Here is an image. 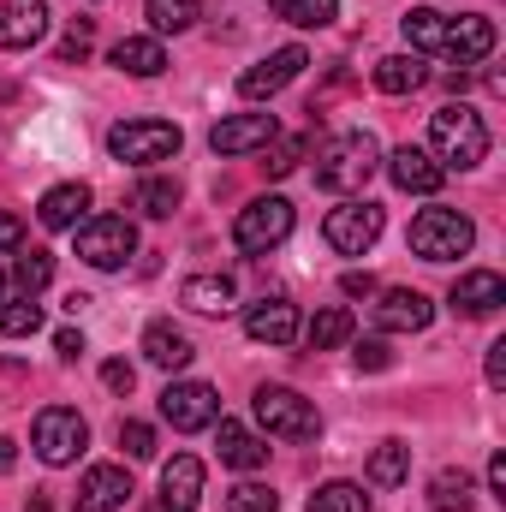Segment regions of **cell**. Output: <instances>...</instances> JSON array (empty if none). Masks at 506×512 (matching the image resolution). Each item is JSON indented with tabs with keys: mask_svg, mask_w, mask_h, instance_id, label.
<instances>
[{
	"mask_svg": "<svg viewBox=\"0 0 506 512\" xmlns=\"http://www.w3.org/2000/svg\"><path fill=\"white\" fill-rule=\"evenodd\" d=\"M376 167H381V143L370 131H340V137H328V143L316 149V185L334 191V197L364 191V185L376 179Z\"/></svg>",
	"mask_w": 506,
	"mask_h": 512,
	"instance_id": "cell-1",
	"label": "cell"
},
{
	"mask_svg": "<svg viewBox=\"0 0 506 512\" xmlns=\"http://www.w3.org/2000/svg\"><path fill=\"white\" fill-rule=\"evenodd\" d=\"M429 155L453 173H465V167H477V161H489V126H483V114L477 108H465V102H447V108H435L429 114Z\"/></svg>",
	"mask_w": 506,
	"mask_h": 512,
	"instance_id": "cell-2",
	"label": "cell"
},
{
	"mask_svg": "<svg viewBox=\"0 0 506 512\" xmlns=\"http://www.w3.org/2000/svg\"><path fill=\"white\" fill-rule=\"evenodd\" d=\"M256 423L268 429V435H280V441H316L322 435V411L298 393V387H280V382H262L251 399Z\"/></svg>",
	"mask_w": 506,
	"mask_h": 512,
	"instance_id": "cell-3",
	"label": "cell"
},
{
	"mask_svg": "<svg viewBox=\"0 0 506 512\" xmlns=\"http://www.w3.org/2000/svg\"><path fill=\"white\" fill-rule=\"evenodd\" d=\"M179 143H185V131L173 126V120H120V126L108 131V155L131 161V167H155V161L179 155Z\"/></svg>",
	"mask_w": 506,
	"mask_h": 512,
	"instance_id": "cell-4",
	"label": "cell"
},
{
	"mask_svg": "<svg viewBox=\"0 0 506 512\" xmlns=\"http://www.w3.org/2000/svg\"><path fill=\"white\" fill-rule=\"evenodd\" d=\"M471 245H477V227L459 209H423L411 221V251L423 256V262H453V256H465Z\"/></svg>",
	"mask_w": 506,
	"mask_h": 512,
	"instance_id": "cell-5",
	"label": "cell"
},
{
	"mask_svg": "<svg viewBox=\"0 0 506 512\" xmlns=\"http://www.w3.org/2000/svg\"><path fill=\"white\" fill-rule=\"evenodd\" d=\"M72 233H78V256H84L90 268H102V274L126 268L131 256H137V227H131L126 215H90V221H78Z\"/></svg>",
	"mask_w": 506,
	"mask_h": 512,
	"instance_id": "cell-6",
	"label": "cell"
},
{
	"mask_svg": "<svg viewBox=\"0 0 506 512\" xmlns=\"http://www.w3.org/2000/svg\"><path fill=\"white\" fill-rule=\"evenodd\" d=\"M30 447H36L42 465H72V459L90 447V423H84L72 405H48V411H36V423H30Z\"/></svg>",
	"mask_w": 506,
	"mask_h": 512,
	"instance_id": "cell-7",
	"label": "cell"
},
{
	"mask_svg": "<svg viewBox=\"0 0 506 512\" xmlns=\"http://www.w3.org/2000/svg\"><path fill=\"white\" fill-rule=\"evenodd\" d=\"M292 203L286 197H256V203H245L239 209V221H233V245L245 256H268L274 245H286L292 239Z\"/></svg>",
	"mask_w": 506,
	"mask_h": 512,
	"instance_id": "cell-8",
	"label": "cell"
},
{
	"mask_svg": "<svg viewBox=\"0 0 506 512\" xmlns=\"http://www.w3.org/2000/svg\"><path fill=\"white\" fill-rule=\"evenodd\" d=\"M322 239H328L340 256H364V251L381 239V203H370V197H352V203L328 209V221H322Z\"/></svg>",
	"mask_w": 506,
	"mask_h": 512,
	"instance_id": "cell-9",
	"label": "cell"
},
{
	"mask_svg": "<svg viewBox=\"0 0 506 512\" xmlns=\"http://www.w3.org/2000/svg\"><path fill=\"white\" fill-rule=\"evenodd\" d=\"M161 417H167L179 435H197V429H209V423L221 417V393L209 382H173L161 393Z\"/></svg>",
	"mask_w": 506,
	"mask_h": 512,
	"instance_id": "cell-10",
	"label": "cell"
},
{
	"mask_svg": "<svg viewBox=\"0 0 506 512\" xmlns=\"http://www.w3.org/2000/svg\"><path fill=\"white\" fill-rule=\"evenodd\" d=\"M304 66H310V54H304L298 42H292V48H274L268 60H256L251 72H239V96H245V102L280 96V90H286V84H292V78H298Z\"/></svg>",
	"mask_w": 506,
	"mask_h": 512,
	"instance_id": "cell-11",
	"label": "cell"
},
{
	"mask_svg": "<svg viewBox=\"0 0 506 512\" xmlns=\"http://www.w3.org/2000/svg\"><path fill=\"white\" fill-rule=\"evenodd\" d=\"M435 322V304L417 286H387L376 298V328L381 334H423Z\"/></svg>",
	"mask_w": 506,
	"mask_h": 512,
	"instance_id": "cell-12",
	"label": "cell"
},
{
	"mask_svg": "<svg viewBox=\"0 0 506 512\" xmlns=\"http://www.w3.org/2000/svg\"><path fill=\"white\" fill-rule=\"evenodd\" d=\"M387 173H393V185L411 191V197H435V191L447 185V167H441L429 149H417V143H399V149L387 155Z\"/></svg>",
	"mask_w": 506,
	"mask_h": 512,
	"instance_id": "cell-13",
	"label": "cell"
},
{
	"mask_svg": "<svg viewBox=\"0 0 506 512\" xmlns=\"http://www.w3.org/2000/svg\"><path fill=\"white\" fill-rule=\"evenodd\" d=\"M48 36V0H0V48L30 54Z\"/></svg>",
	"mask_w": 506,
	"mask_h": 512,
	"instance_id": "cell-14",
	"label": "cell"
},
{
	"mask_svg": "<svg viewBox=\"0 0 506 512\" xmlns=\"http://www.w3.org/2000/svg\"><path fill=\"white\" fill-rule=\"evenodd\" d=\"M280 137V120L274 114H233L209 131V149L215 155H251V149H268Z\"/></svg>",
	"mask_w": 506,
	"mask_h": 512,
	"instance_id": "cell-15",
	"label": "cell"
},
{
	"mask_svg": "<svg viewBox=\"0 0 506 512\" xmlns=\"http://www.w3.org/2000/svg\"><path fill=\"white\" fill-rule=\"evenodd\" d=\"M126 501H131L126 465H90V471H84V483H78L72 512H120Z\"/></svg>",
	"mask_w": 506,
	"mask_h": 512,
	"instance_id": "cell-16",
	"label": "cell"
},
{
	"mask_svg": "<svg viewBox=\"0 0 506 512\" xmlns=\"http://www.w3.org/2000/svg\"><path fill=\"white\" fill-rule=\"evenodd\" d=\"M441 48H447L459 66H477V60H489V54H495V24H489L483 12H459V18H447Z\"/></svg>",
	"mask_w": 506,
	"mask_h": 512,
	"instance_id": "cell-17",
	"label": "cell"
},
{
	"mask_svg": "<svg viewBox=\"0 0 506 512\" xmlns=\"http://www.w3.org/2000/svg\"><path fill=\"white\" fill-rule=\"evenodd\" d=\"M245 334L256 346H292L298 340V304L292 298H262L245 310Z\"/></svg>",
	"mask_w": 506,
	"mask_h": 512,
	"instance_id": "cell-18",
	"label": "cell"
},
{
	"mask_svg": "<svg viewBox=\"0 0 506 512\" xmlns=\"http://www.w3.org/2000/svg\"><path fill=\"white\" fill-rule=\"evenodd\" d=\"M197 501H203V459L173 453L161 465V512H197Z\"/></svg>",
	"mask_w": 506,
	"mask_h": 512,
	"instance_id": "cell-19",
	"label": "cell"
},
{
	"mask_svg": "<svg viewBox=\"0 0 506 512\" xmlns=\"http://www.w3.org/2000/svg\"><path fill=\"white\" fill-rule=\"evenodd\" d=\"M501 304H506V280L495 268H465L453 280V310L459 316H495Z\"/></svg>",
	"mask_w": 506,
	"mask_h": 512,
	"instance_id": "cell-20",
	"label": "cell"
},
{
	"mask_svg": "<svg viewBox=\"0 0 506 512\" xmlns=\"http://www.w3.org/2000/svg\"><path fill=\"white\" fill-rule=\"evenodd\" d=\"M84 215H90V185H84V179L54 185V191H42V203H36V221H42L48 233H72Z\"/></svg>",
	"mask_w": 506,
	"mask_h": 512,
	"instance_id": "cell-21",
	"label": "cell"
},
{
	"mask_svg": "<svg viewBox=\"0 0 506 512\" xmlns=\"http://www.w3.org/2000/svg\"><path fill=\"white\" fill-rule=\"evenodd\" d=\"M209 429H215L221 465H233V471H256V465H268V441H262L256 429H245V423H233V417H215Z\"/></svg>",
	"mask_w": 506,
	"mask_h": 512,
	"instance_id": "cell-22",
	"label": "cell"
},
{
	"mask_svg": "<svg viewBox=\"0 0 506 512\" xmlns=\"http://www.w3.org/2000/svg\"><path fill=\"white\" fill-rule=\"evenodd\" d=\"M108 60H114L120 72H131V78H161V72H167V48H161V36H120Z\"/></svg>",
	"mask_w": 506,
	"mask_h": 512,
	"instance_id": "cell-23",
	"label": "cell"
},
{
	"mask_svg": "<svg viewBox=\"0 0 506 512\" xmlns=\"http://www.w3.org/2000/svg\"><path fill=\"white\" fill-rule=\"evenodd\" d=\"M179 304L197 310V316H227L233 310V280L227 274H191L179 286Z\"/></svg>",
	"mask_w": 506,
	"mask_h": 512,
	"instance_id": "cell-24",
	"label": "cell"
},
{
	"mask_svg": "<svg viewBox=\"0 0 506 512\" xmlns=\"http://www.w3.org/2000/svg\"><path fill=\"white\" fill-rule=\"evenodd\" d=\"M143 358H149L155 370H185V364H191V340H185L173 322H149V328H143Z\"/></svg>",
	"mask_w": 506,
	"mask_h": 512,
	"instance_id": "cell-25",
	"label": "cell"
},
{
	"mask_svg": "<svg viewBox=\"0 0 506 512\" xmlns=\"http://www.w3.org/2000/svg\"><path fill=\"white\" fill-rule=\"evenodd\" d=\"M429 507L435 512H471L477 507V483H471V471H465V465L435 471V477H429Z\"/></svg>",
	"mask_w": 506,
	"mask_h": 512,
	"instance_id": "cell-26",
	"label": "cell"
},
{
	"mask_svg": "<svg viewBox=\"0 0 506 512\" xmlns=\"http://www.w3.org/2000/svg\"><path fill=\"white\" fill-rule=\"evenodd\" d=\"M429 84V66L417 60V54H387L376 60V90L381 96H411V90H423Z\"/></svg>",
	"mask_w": 506,
	"mask_h": 512,
	"instance_id": "cell-27",
	"label": "cell"
},
{
	"mask_svg": "<svg viewBox=\"0 0 506 512\" xmlns=\"http://www.w3.org/2000/svg\"><path fill=\"white\" fill-rule=\"evenodd\" d=\"M298 334L310 340V352H334V346H346V340H352V310L328 304V310H316V316H310V328H298Z\"/></svg>",
	"mask_w": 506,
	"mask_h": 512,
	"instance_id": "cell-28",
	"label": "cell"
},
{
	"mask_svg": "<svg viewBox=\"0 0 506 512\" xmlns=\"http://www.w3.org/2000/svg\"><path fill=\"white\" fill-rule=\"evenodd\" d=\"M131 209H143L149 221H167V215L179 209V179H161V173L137 179V197H131Z\"/></svg>",
	"mask_w": 506,
	"mask_h": 512,
	"instance_id": "cell-29",
	"label": "cell"
},
{
	"mask_svg": "<svg viewBox=\"0 0 506 512\" xmlns=\"http://www.w3.org/2000/svg\"><path fill=\"white\" fill-rule=\"evenodd\" d=\"M268 12L298 24V30H322V24L340 18V0H268Z\"/></svg>",
	"mask_w": 506,
	"mask_h": 512,
	"instance_id": "cell-30",
	"label": "cell"
},
{
	"mask_svg": "<svg viewBox=\"0 0 506 512\" xmlns=\"http://www.w3.org/2000/svg\"><path fill=\"white\" fill-rule=\"evenodd\" d=\"M411 477V447L405 441H381L376 453H370V483L376 489H399Z\"/></svg>",
	"mask_w": 506,
	"mask_h": 512,
	"instance_id": "cell-31",
	"label": "cell"
},
{
	"mask_svg": "<svg viewBox=\"0 0 506 512\" xmlns=\"http://www.w3.org/2000/svg\"><path fill=\"white\" fill-rule=\"evenodd\" d=\"M399 30H405V42H411L417 54H429V48H441V36H447V18H441L435 6H411V12L399 18Z\"/></svg>",
	"mask_w": 506,
	"mask_h": 512,
	"instance_id": "cell-32",
	"label": "cell"
},
{
	"mask_svg": "<svg viewBox=\"0 0 506 512\" xmlns=\"http://www.w3.org/2000/svg\"><path fill=\"white\" fill-rule=\"evenodd\" d=\"M143 12H149V30L167 36V30H191L203 18V0H143Z\"/></svg>",
	"mask_w": 506,
	"mask_h": 512,
	"instance_id": "cell-33",
	"label": "cell"
},
{
	"mask_svg": "<svg viewBox=\"0 0 506 512\" xmlns=\"http://www.w3.org/2000/svg\"><path fill=\"white\" fill-rule=\"evenodd\" d=\"M310 512H370V495L364 483H322L310 495Z\"/></svg>",
	"mask_w": 506,
	"mask_h": 512,
	"instance_id": "cell-34",
	"label": "cell"
},
{
	"mask_svg": "<svg viewBox=\"0 0 506 512\" xmlns=\"http://www.w3.org/2000/svg\"><path fill=\"white\" fill-rule=\"evenodd\" d=\"M12 280H18V292H24V298H36V292L54 280V256H48V251H24V256H18V268H12Z\"/></svg>",
	"mask_w": 506,
	"mask_h": 512,
	"instance_id": "cell-35",
	"label": "cell"
},
{
	"mask_svg": "<svg viewBox=\"0 0 506 512\" xmlns=\"http://www.w3.org/2000/svg\"><path fill=\"white\" fill-rule=\"evenodd\" d=\"M36 328H42V304H36V298L0 304V334H6V340H24V334H36Z\"/></svg>",
	"mask_w": 506,
	"mask_h": 512,
	"instance_id": "cell-36",
	"label": "cell"
},
{
	"mask_svg": "<svg viewBox=\"0 0 506 512\" xmlns=\"http://www.w3.org/2000/svg\"><path fill=\"white\" fill-rule=\"evenodd\" d=\"M96 48V18H72V30L60 36V66H84Z\"/></svg>",
	"mask_w": 506,
	"mask_h": 512,
	"instance_id": "cell-37",
	"label": "cell"
},
{
	"mask_svg": "<svg viewBox=\"0 0 506 512\" xmlns=\"http://www.w3.org/2000/svg\"><path fill=\"white\" fill-rule=\"evenodd\" d=\"M227 512H280V501L268 483H239V489H227Z\"/></svg>",
	"mask_w": 506,
	"mask_h": 512,
	"instance_id": "cell-38",
	"label": "cell"
},
{
	"mask_svg": "<svg viewBox=\"0 0 506 512\" xmlns=\"http://www.w3.org/2000/svg\"><path fill=\"white\" fill-rule=\"evenodd\" d=\"M304 149H310L304 137H274V149H268V161H262V167H268L274 179H286V173H292V167L304 161Z\"/></svg>",
	"mask_w": 506,
	"mask_h": 512,
	"instance_id": "cell-39",
	"label": "cell"
},
{
	"mask_svg": "<svg viewBox=\"0 0 506 512\" xmlns=\"http://www.w3.org/2000/svg\"><path fill=\"white\" fill-rule=\"evenodd\" d=\"M120 447H126V459H155V429L137 423V417H126V423H120Z\"/></svg>",
	"mask_w": 506,
	"mask_h": 512,
	"instance_id": "cell-40",
	"label": "cell"
},
{
	"mask_svg": "<svg viewBox=\"0 0 506 512\" xmlns=\"http://www.w3.org/2000/svg\"><path fill=\"white\" fill-rule=\"evenodd\" d=\"M387 364H393V352L381 340H358V370H387Z\"/></svg>",
	"mask_w": 506,
	"mask_h": 512,
	"instance_id": "cell-41",
	"label": "cell"
},
{
	"mask_svg": "<svg viewBox=\"0 0 506 512\" xmlns=\"http://www.w3.org/2000/svg\"><path fill=\"white\" fill-rule=\"evenodd\" d=\"M102 382L114 387V393H131V382H137V370H131L126 358H114V364H102Z\"/></svg>",
	"mask_w": 506,
	"mask_h": 512,
	"instance_id": "cell-42",
	"label": "cell"
},
{
	"mask_svg": "<svg viewBox=\"0 0 506 512\" xmlns=\"http://www.w3.org/2000/svg\"><path fill=\"white\" fill-rule=\"evenodd\" d=\"M54 352H60L66 364H78V358H84V334H78V328H60V334H54Z\"/></svg>",
	"mask_w": 506,
	"mask_h": 512,
	"instance_id": "cell-43",
	"label": "cell"
},
{
	"mask_svg": "<svg viewBox=\"0 0 506 512\" xmlns=\"http://www.w3.org/2000/svg\"><path fill=\"white\" fill-rule=\"evenodd\" d=\"M24 245V221L12 209H0V251H18Z\"/></svg>",
	"mask_w": 506,
	"mask_h": 512,
	"instance_id": "cell-44",
	"label": "cell"
},
{
	"mask_svg": "<svg viewBox=\"0 0 506 512\" xmlns=\"http://www.w3.org/2000/svg\"><path fill=\"white\" fill-rule=\"evenodd\" d=\"M340 292H346V298H376V274H358V268H352V274L340 280Z\"/></svg>",
	"mask_w": 506,
	"mask_h": 512,
	"instance_id": "cell-45",
	"label": "cell"
},
{
	"mask_svg": "<svg viewBox=\"0 0 506 512\" xmlns=\"http://www.w3.org/2000/svg\"><path fill=\"white\" fill-rule=\"evenodd\" d=\"M489 387H506V340L489 346Z\"/></svg>",
	"mask_w": 506,
	"mask_h": 512,
	"instance_id": "cell-46",
	"label": "cell"
},
{
	"mask_svg": "<svg viewBox=\"0 0 506 512\" xmlns=\"http://www.w3.org/2000/svg\"><path fill=\"white\" fill-rule=\"evenodd\" d=\"M489 489L495 501H506V453H489Z\"/></svg>",
	"mask_w": 506,
	"mask_h": 512,
	"instance_id": "cell-47",
	"label": "cell"
},
{
	"mask_svg": "<svg viewBox=\"0 0 506 512\" xmlns=\"http://www.w3.org/2000/svg\"><path fill=\"white\" fill-rule=\"evenodd\" d=\"M12 465H18V447H12V441H6V435H0V477H6V471H12Z\"/></svg>",
	"mask_w": 506,
	"mask_h": 512,
	"instance_id": "cell-48",
	"label": "cell"
},
{
	"mask_svg": "<svg viewBox=\"0 0 506 512\" xmlns=\"http://www.w3.org/2000/svg\"><path fill=\"white\" fill-rule=\"evenodd\" d=\"M24 512H48V495H30V507Z\"/></svg>",
	"mask_w": 506,
	"mask_h": 512,
	"instance_id": "cell-49",
	"label": "cell"
},
{
	"mask_svg": "<svg viewBox=\"0 0 506 512\" xmlns=\"http://www.w3.org/2000/svg\"><path fill=\"white\" fill-rule=\"evenodd\" d=\"M0 304H6V274H0Z\"/></svg>",
	"mask_w": 506,
	"mask_h": 512,
	"instance_id": "cell-50",
	"label": "cell"
}]
</instances>
